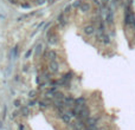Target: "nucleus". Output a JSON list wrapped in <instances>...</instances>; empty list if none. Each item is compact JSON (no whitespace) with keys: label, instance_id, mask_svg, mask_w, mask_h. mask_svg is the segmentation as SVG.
<instances>
[{"label":"nucleus","instance_id":"1","mask_svg":"<svg viewBox=\"0 0 135 130\" xmlns=\"http://www.w3.org/2000/svg\"><path fill=\"white\" fill-rule=\"evenodd\" d=\"M9 1L14 2V4L19 5L21 7H35V6H40V5H45L47 2H52L54 0H9Z\"/></svg>","mask_w":135,"mask_h":130}]
</instances>
